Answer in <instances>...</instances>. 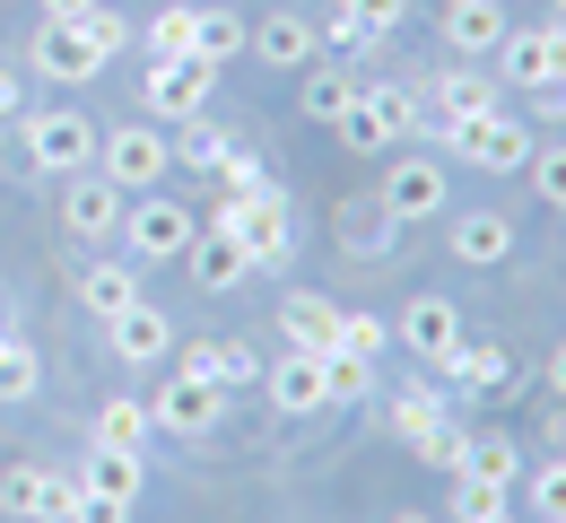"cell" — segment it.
<instances>
[{"label":"cell","instance_id":"obj_1","mask_svg":"<svg viewBox=\"0 0 566 523\" xmlns=\"http://www.w3.org/2000/svg\"><path fill=\"white\" fill-rule=\"evenodd\" d=\"M332 132H340V149H349V157L401 149V140L419 132V87H410V79H375V87H357V105L332 123Z\"/></svg>","mask_w":566,"mask_h":523},{"label":"cell","instance_id":"obj_2","mask_svg":"<svg viewBox=\"0 0 566 523\" xmlns=\"http://www.w3.org/2000/svg\"><path fill=\"white\" fill-rule=\"evenodd\" d=\"M210 227H227L235 244H244V262L253 271H280L287 253H296V210H287V192H253V201H210Z\"/></svg>","mask_w":566,"mask_h":523},{"label":"cell","instance_id":"obj_3","mask_svg":"<svg viewBox=\"0 0 566 523\" xmlns=\"http://www.w3.org/2000/svg\"><path fill=\"white\" fill-rule=\"evenodd\" d=\"M201 236V210L192 201H175V192H132V210H123V244H132V262H184V244Z\"/></svg>","mask_w":566,"mask_h":523},{"label":"cell","instance_id":"obj_4","mask_svg":"<svg viewBox=\"0 0 566 523\" xmlns=\"http://www.w3.org/2000/svg\"><path fill=\"white\" fill-rule=\"evenodd\" d=\"M436 140L462 157V166H480V175H523V166H532V132H523L514 114H471V123H436Z\"/></svg>","mask_w":566,"mask_h":523},{"label":"cell","instance_id":"obj_5","mask_svg":"<svg viewBox=\"0 0 566 523\" xmlns=\"http://www.w3.org/2000/svg\"><path fill=\"white\" fill-rule=\"evenodd\" d=\"M166 166H175V140H166L157 123H114V132H96V175L123 184V192H157Z\"/></svg>","mask_w":566,"mask_h":523},{"label":"cell","instance_id":"obj_6","mask_svg":"<svg viewBox=\"0 0 566 523\" xmlns=\"http://www.w3.org/2000/svg\"><path fill=\"white\" fill-rule=\"evenodd\" d=\"M27 166H35V175H87V166H96V123H87L78 105L27 114Z\"/></svg>","mask_w":566,"mask_h":523},{"label":"cell","instance_id":"obj_7","mask_svg":"<svg viewBox=\"0 0 566 523\" xmlns=\"http://www.w3.org/2000/svg\"><path fill=\"white\" fill-rule=\"evenodd\" d=\"M210 87H218V71L201 53H175V62H148L140 105H148V123H201L210 114Z\"/></svg>","mask_w":566,"mask_h":523},{"label":"cell","instance_id":"obj_8","mask_svg":"<svg viewBox=\"0 0 566 523\" xmlns=\"http://www.w3.org/2000/svg\"><path fill=\"white\" fill-rule=\"evenodd\" d=\"M27 71L44 79V87H87V79L105 71V53L87 44L78 18H35V35H27Z\"/></svg>","mask_w":566,"mask_h":523},{"label":"cell","instance_id":"obj_9","mask_svg":"<svg viewBox=\"0 0 566 523\" xmlns=\"http://www.w3.org/2000/svg\"><path fill=\"white\" fill-rule=\"evenodd\" d=\"M0 515H18V523H71L78 515V471L9 462V471H0Z\"/></svg>","mask_w":566,"mask_h":523},{"label":"cell","instance_id":"obj_10","mask_svg":"<svg viewBox=\"0 0 566 523\" xmlns=\"http://www.w3.org/2000/svg\"><path fill=\"white\" fill-rule=\"evenodd\" d=\"M505 87H566V18L549 27H505V44L489 53Z\"/></svg>","mask_w":566,"mask_h":523},{"label":"cell","instance_id":"obj_11","mask_svg":"<svg viewBox=\"0 0 566 523\" xmlns=\"http://www.w3.org/2000/svg\"><path fill=\"white\" fill-rule=\"evenodd\" d=\"M375 210L392 227H419V219H444V157H392L384 166V192Z\"/></svg>","mask_w":566,"mask_h":523},{"label":"cell","instance_id":"obj_12","mask_svg":"<svg viewBox=\"0 0 566 523\" xmlns=\"http://www.w3.org/2000/svg\"><path fill=\"white\" fill-rule=\"evenodd\" d=\"M123 210H132V192H123V184H105L96 166H87V175H62V227H71L78 244L123 236Z\"/></svg>","mask_w":566,"mask_h":523},{"label":"cell","instance_id":"obj_13","mask_svg":"<svg viewBox=\"0 0 566 523\" xmlns=\"http://www.w3.org/2000/svg\"><path fill=\"white\" fill-rule=\"evenodd\" d=\"M148 419H157V428H175V437H210L218 419H227V393H218L210 375L175 367L166 384H157V401H148Z\"/></svg>","mask_w":566,"mask_h":523},{"label":"cell","instance_id":"obj_14","mask_svg":"<svg viewBox=\"0 0 566 523\" xmlns=\"http://www.w3.org/2000/svg\"><path fill=\"white\" fill-rule=\"evenodd\" d=\"M105 349H114L123 367H157V358H175V323L148 297H132L123 314H105Z\"/></svg>","mask_w":566,"mask_h":523},{"label":"cell","instance_id":"obj_15","mask_svg":"<svg viewBox=\"0 0 566 523\" xmlns=\"http://www.w3.org/2000/svg\"><path fill=\"white\" fill-rule=\"evenodd\" d=\"M244 53H253V62H271V71H314L323 27H314V18H296V9H280V18H253Z\"/></svg>","mask_w":566,"mask_h":523},{"label":"cell","instance_id":"obj_16","mask_svg":"<svg viewBox=\"0 0 566 523\" xmlns=\"http://www.w3.org/2000/svg\"><path fill=\"white\" fill-rule=\"evenodd\" d=\"M436 27H444V44H453L462 62H489L496 44H505V27H514V18H505V0H444V18H436Z\"/></svg>","mask_w":566,"mask_h":523},{"label":"cell","instance_id":"obj_17","mask_svg":"<svg viewBox=\"0 0 566 523\" xmlns=\"http://www.w3.org/2000/svg\"><path fill=\"white\" fill-rule=\"evenodd\" d=\"M392 332H401V349H410L419 367H436V358H444V349L462 341V314H453V297H410Z\"/></svg>","mask_w":566,"mask_h":523},{"label":"cell","instance_id":"obj_18","mask_svg":"<svg viewBox=\"0 0 566 523\" xmlns=\"http://www.w3.org/2000/svg\"><path fill=\"white\" fill-rule=\"evenodd\" d=\"M184 271L201 280V297H227V289H235V280H244L253 262H244V244H235L227 227H210V219H201V236L184 244Z\"/></svg>","mask_w":566,"mask_h":523},{"label":"cell","instance_id":"obj_19","mask_svg":"<svg viewBox=\"0 0 566 523\" xmlns=\"http://www.w3.org/2000/svg\"><path fill=\"white\" fill-rule=\"evenodd\" d=\"M262 393H271V410H287V419L332 410V401H323V358H314V349H287L280 367H262Z\"/></svg>","mask_w":566,"mask_h":523},{"label":"cell","instance_id":"obj_20","mask_svg":"<svg viewBox=\"0 0 566 523\" xmlns=\"http://www.w3.org/2000/svg\"><path fill=\"white\" fill-rule=\"evenodd\" d=\"M427 105H436V123H471V114H496V79H489V62H462V71L427 79Z\"/></svg>","mask_w":566,"mask_h":523},{"label":"cell","instance_id":"obj_21","mask_svg":"<svg viewBox=\"0 0 566 523\" xmlns=\"http://www.w3.org/2000/svg\"><path fill=\"white\" fill-rule=\"evenodd\" d=\"M140 453H123V446H96L87 437V453H78V489L87 498H123V506H140Z\"/></svg>","mask_w":566,"mask_h":523},{"label":"cell","instance_id":"obj_22","mask_svg":"<svg viewBox=\"0 0 566 523\" xmlns=\"http://www.w3.org/2000/svg\"><path fill=\"white\" fill-rule=\"evenodd\" d=\"M436 367H444V384H453V393H505V384H514V358H505L496 341H453Z\"/></svg>","mask_w":566,"mask_h":523},{"label":"cell","instance_id":"obj_23","mask_svg":"<svg viewBox=\"0 0 566 523\" xmlns=\"http://www.w3.org/2000/svg\"><path fill=\"white\" fill-rule=\"evenodd\" d=\"M444 244H453V262H471V271H489L514 253V219H496V210H462V219L444 227Z\"/></svg>","mask_w":566,"mask_h":523},{"label":"cell","instance_id":"obj_24","mask_svg":"<svg viewBox=\"0 0 566 523\" xmlns=\"http://www.w3.org/2000/svg\"><path fill=\"white\" fill-rule=\"evenodd\" d=\"M184 367L210 375L218 393H244V384H262V349H253V341H192Z\"/></svg>","mask_w":566,"mask_h":523},{"label":"cell","instance_id":"obj_25","mask_svg":"<svg viewBox=\"0 0 566 523\" xmlns=\"http://www.w3.org/2000/svg\"><path fill=\"white\" fill-rule=\"evenodd\" d=\"M280 332H287V349H314V358H323V349L340 341V305L296 289V297H280Z\"/></svg>","mask_w":566,"mask_h":523},{"label":"cell","instance_id":"obj_26","mask_svg":"<svg viewBox=\"0 0 566 523\" xmlns=\"http://www.w3.org/2000/svg\"><path fill=\"white\" fill-rule=\"evenodd\" d=\"M140 297V262H96L87 280H78V305L105 323V314H123V305Z\"/></svg>","mask_w":566,"mask_h":523},{"label":"cell","instance_id":"obj_27","mask_svg":"<svg viewBox=\"0 0 566 523\" xmlns=\"http://www.w3.org/2000/svg\"><path fill=\"white\" fill-rule=\"evenodd\" d=\"M436 419H453L444 384H401V393H392V437H401V446H419Z\"/></svg>","mask_w":566,"mask_h":523},{"label":"cell","instance_id":"obj_28","mask_svg":"<svg viewBox=\"0 0 566 523\" xmlns=\"http://www.w3.org/2000/svg\"><path fill=\"white\" fill-rule=\"evenodd\" d=\"M244 35H253V18H235V9H201V18H192V53H201L210 71H227V62L244 53Z\"/></svg>","mask_w":566,"mask_h":523},{"label":"cell","instance_id":"obj_29","mask_svg":"<svg viewBox=\"0 0 566 523\" xmlns=\"http://www.w3.org/2000/svg\"><path fill=\"white\" fill-rule=\"evenodd\" d=\"M35 393H44V358H35V341L0 332V401H35Z\"/></svg>","mask_w":566,"mask_h":523},{"label":"cell","instance_id":"obj_30","mask_svg":"<svg viewBox=\"0 0 566 523\" xmlns=\"http://www.w3.org/2000/svg\"><path fill=\"white\" fill-rule=\"evenodd\" d=\"M148 428H157V419H148V401H132V393H114V401L96 410V446L140 453V446H148Z\"/></svg>","mask_w":566,"mask_h":523},{"label":"cell","instance_id":"obj_31","mask_svg":"<svg viewBox=\"0 0 566 523\" xmlns=\"http://www.w3.org/2000/svg\"><path fill=\"white\" fill-rule=\"evenodd\" d=\"M192 18H201L192 0H175V9H157V18L140 27V53H148V62H175V53H192Z\"/></svg>","mask_w":566,"mask_h":523},{"label":"cell","instance_id":"obj_32","mask_svg":"<svg viewBox=\"0 0 566 523\" xmlns=\"http://www.w3.org/2000/svg\"><path fill=\"white\" fill-rule=\"evenodd\" d=\"M175 157H184L192 175H218V166L235 157V132H218L210 114H201V123H184V140H175Z\"/></svg>","mask_w":566,"mask_h":523},{"label":"cell","instance_id":"obj_33","mask_svg":"<svg viewBox=\"0 0 566 523\" xmlns=\"http://www.w3.org/2000/svg\"><path fill=\"white\" fill-rule=\"evenodd\" d=\"M357 87H366L357 71H314L305 79V114H314V123H340V114L357 105Z\"/></svg>","mask_w":566,"mask_h":523},{"label":"cell","instance_id":"obj_34","mask_svg":"<svg viewBox=\"0 0 566 523\" xmlns=\"http://www.w3.org/2000/svg\"><path fill=\"white\" fill-rule=\"evenodd\" d=\"M366 393H375V358L323 349V401H366Z\"/></svg>","mask_w":566,"mask_h":523},{"label":"cell","instance_id":"obj_35","mask_svg":"<svg viewBox=\"0 0 566 523\" xmlns=\"http://www.w3.org/2000/svg\"><path fill=\"white\" fill-rule=\"evenodd\" d=\"M453 523H489V515H505V489L496 480H480V471H453Z\"/></svg>","mask_w":566,"mask_h":523},{"label":"cell","instance_id":"obj_36","mask_svg":"<svg viewBox=\"0 0 566 523\" xmlns=\"http://www.w3.org/2000/svg\"><path fill=\"white\" fill-rule=\"evenodd\" d=\"M462 471H480V480H496V489H514V480H523V453H514V437H471Z\"/></svg>","mask_w":566,"mask_h":523},{"label":"cell","instance_id":"obj_37","mask_svg":"<svg viewBox=\"0 0 566 523\" xmlns=\"http://www.w3.org/2000/svg\"><path fill=\"white\" fill-rule=\"evenodd\" d=\"M419 453L444 471V480H453V471H462V453H471V428H462V419H436V428L419 437Z\"/></svg>","mask_w":566,"mask_h":523},{"label":"cell","instance_id":"obj_38","mask_svg":"<svg viewBox=\"0 0 566 523\" xmlns=\"http://www.w3.org/2000/svg\"><path fill=\"white\" fill-rule=\"evenodd\" d=\"M384 341H392V323H375V314H340V341H332V349H349V358H384Z\"/></svg>","mask_w":566,"mask_h":523},{"label":"cell","instance_id":"obj_39","mask_svg":"<svg viewBox=\"0 0 566 523\" xmlns=\"http://www.w3.org/2000/svg\"><path fill=\"white\" fill-rule=\"evenodd\" d=\"M78 27H87V44H96V53H105V62H114V53H123V44H132V18H123V9H105V0H96V9H87V18H78Z\"/></svg>","mask_w":566,"mask_h":523},{"label":"cell","instance_id":"obj_40","mask_svg":"<svg viewBox=\"0 0 566 523\" xmlns=\"http://www.w3.org/2000/svg\"><path fill=\"white\" fill-rule=\"evenodd\" d=\"M340 18H357V27H366V35L384 44V35H392V27L410 18V0H340Z\"/></svg>","mask_w":566,"mask_h":523},{"label":"cell","instance_id":"obj_41","mask_svg":"<svg viewBox=\"0 0 566 523\" xmlns=\"http://www.w3.org/2000/svg\"><path fill=\"white\" fill-rule=\"evenodd\" d=\"M523 175H532V192H541L549 210H566V149H532V166H523Z\"/></svg>","mask_w":566,"mask_h":523},{"label":"cell","instance_id":"obj_42","mask_svg":"<svg viewBox=\"0 0 566 523\" xmlns=\"http://www.w3.org/2000/svg\"><path fill=\"white\" fill-rule=\"evenodd\" d=\"M532 506H541V523H566V453L532 471Z\"/></svg>","mask_w":566,"mask_h":523},{"label":"cell","instance_id":"obj_43","mask_svg":"<svg viewBox=\"0 0 566 523\" xmlns=\"http://www.w3.org/2000/svg\"><path fill=\"white\" fill-rule=\"evenodd\" d=\"M314 27H323V44H332V53H375V35H366V27H357V18H340V9H332V18H314Z\"/></svg>","mask_w":566,"mask_h":523},{"label":"cell","instance_id":"obj_44","mask_svg":"<svg viewBox=\"0 0 566 523\" xmlns=\"http://www.w3.org/2000/svg\"><path fill=\"white\" fill-rule=\"evenodd\" d=\"M384 210H357V219H340V244H357V253H384V244H392V236H384Z\"/></svg>","mask_w":566,"mask_h":523},{"label":"cell","instance_id":"obj_45","mask_svg":"<svg viewBox=\"0 0 566 523\" xmlns=\"http://www.w3.org/2000/svg\"><path fill=\"white\" fill-rule=\"evenodd\" d=\"M27 114V79H18V62H0V123H18Z\"/></svg>","mask_w":566,"mask_h":523},{"label":"cell","instance_id":"obj_46","mask_svg":"<svg viewBox=\"0 0 566 523\" xmlns=\"http://www.w3.org/2000/svg\"><path fill=\"white\" fill-rule=\"evenodd\" d=\"M35 9H44V18H87L96 0H35Z\"/></svg>","mask_w":566,"mask_h":523},{"label":"cell","instance_id":"obj_47","mask_svg":"<svg viewBox=\"0 0 566 523\" xmlns=\"http://www.w3.org/2000/svg\"><path fill=\"white\" fill-rule=\"evenodd\" d=\"M549 393H558V401H566V341H558V349H549Z\"/></svg>","mask_w":566,"mask_h":523},{"label":"cell","instance_id":"obj_48","mask_svg":"<svg viewBox=\"0 0 566 523\" xmlns=\"http://www.w3.org/2000/svg\"><path fill=\"white\" fill-rule=\"evenodd\" d=\"M0 332H18V305H9V297H0Z\"/></svg>","mask_w":566,"mask_h":523},{"label":"cell","instance_id":"obj_49","mask_svg":"<svg viewBox=\"0 0 566 523\" xmlns=\"http://www.w3.org/2000/svg\"><path fill=\"white\" fill-rule=\"evenodd\" d=\"M392 523H436V515H419V506H410V515H392Z\"/></svg>","mask_w":566,"mask_h":523},{"label":"cell","instance_id":"obj_50","mask_svg":"<svg viewBox=\"0 0 566 523\" xmlns=\"http://www.w3.org/2000/svg\"><path fill=\"white\" fill-rule=\"evenodd\" d=\"M489 523H514V506H505V515H489Z\"/></svg>","mask_w":566,"mask_h":523}]
</instances>
